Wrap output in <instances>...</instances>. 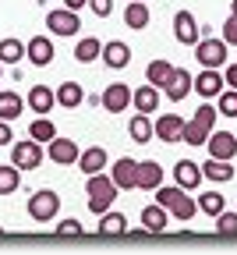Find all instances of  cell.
Returning a JSON list of instances; mask_svg holds the SVG:
<instances>
[{"mask_svg":"<svg viewBox=\"0 0 237 255\" xmlns=\"http://www.w3.org/2000/svg\"><path fill=\"white\" fill-rule=\"evenodd\" d=\"M156 202L170 213L174 220H191V216L198 213V199L188 195L181 184H159V188H156Z\"/></svg>","mask_w":237,"mask_h":255,"instance_id":"6da1fadb","label":"cell"},{"mask_svg":"<svg viewBox=\"0 0 237 255\" xmlns=\"http://www.w3.org/2000/svg\"><path fill=\"white\" fill-rule=\"evenodd\" d=\"M117 184H114V177L110 174H89V184H85V195H89V209L99 216V213H107V209H114V199H117Z\"/></svg>","mask_w":237,"mask_h":255,"instance_id":"7a4b0ae2","label":"cell"},{"mask_svg":"<svg viewBox=\"0 0 237 255\" xmlns=\"http://www.w3.org/2000/svg\"><path fill=\"white\" fill-rule=\"evenodd\" d=\"M216 107L213 103H202L198 110H195V117L191 121H184V138L181 142H188V145H206V138L213 135V128H216Z\"/></svg>","mask_w":237,"mask_h":255,"instance_id":"3957f363","label":"cell"},{"mask_svg":"<svg viewBox=\"0 0 237 255\" xmlns=\"http://www.w3.org/2000/svg\"><path fill=\"white\" fill-rule=\"evenodd\" d=\"M43 142H36V138H21V142H14L11 145V163L25 174V170H36L39 163H43Z\"/></svg>","mask_w":237,"mask_h":255,"instance_id":"277c9868","label":"cell"},{"mask_svg":"<svg viewBox=\"0 0 237 255\" xmlns=\"http://www.w3.org/2000/svg\"><path fill=\"white\" fill-rule=\"evenodd\" d=\"M57 209H60V195L50 188L36 191V195H28V216L36 220V223H50L57 220Z\"/></svg>","mask_w":237,"mask_h":255,"instance_id":"5b68a950","label":"cell"},{"mask_svg":"<svg viewBox=\"0 0 237 255\" xmlns=\"http://www.w3.org/2000/svg\"><path fill=\"white\" fill-rule=\"evenodd\" d=\"M195 57L202 68H223L227 64V43L223 39H198L195 43Z\"/></svg>","mask_w":237,"mask_h":255,"instance_id":"8992f818","label":"cell"},{"mask_svg":"<svg viewBox=\"0 0 237 255\" xmlns=\"http://www.w3.org/2000/svg\"><path fill=\"white\" fill-rule=\"evenodd\" d=\"M46 156L53 159L57 167H71V163H78V156H82V149H78V142H71V138H50L46 142Z\"/></svg>","mask_w":237,"mask_h":255,"instance_id":"52a82bcc","label":"cell"},{"mask_svg":"<svg viewBox=\"0 0 237 255\" xmlns=\"http://www.w3.org/2000/svg\"><path fill=\"white\" fill-rule=\"evenodd\" d=\"M191 71H184V68H170V75H166V82H163V92H166V100L170 103H181V100H188V92H191Z\"/></svg>","mask_w":237,"mask_h":255,"instance_id":"ba28073f","label":"cell"},{"mask_svg":"<svg viewBox=\"0 0 237 255\" xmlns=\"http://www.w3.org/2000/svg\"><path fill=\"white\" fill-rule=\"evenodd\" d=\"M152 131H156V138H159V142L174 145V142H181V138H184V117H177V114H163V117H156V121H152Z\"/></svg>","mask_w":237,"mask_h":255,"instance_id":"9c48e42d","label":"cell"},{"mask_svg":"<svg viewBox=\"0 0 237 255\" xmlns=\"http://www.w3.org/2000/svg\"><path fill=\"white\" fill-rule=\"evenodd\" d=\"M110 177H114V184H117L120 191H131V188H138V159H131V156H120L117 163H114V170H110Z\"/></svg>","mask_w":237,"mask_h":255,"instance_id":"30bf717a","label":"cell"},{"mask_svg":"<svg viewBox=\"0 0 237 255\" xmlns=\"http://www.w3.org/2000/svg\"><path fill=\"white\" fill-rule=\"evenodd\" d=\"M46 28L53 32V36H78V11H50L46 14Z\"/></svg>","mask_w":237,"mask_h":255,"instance_id":"8fae6325","label":"cell"},{"mask_svg":"<svg viewBox=\"0 0 237 255\" xmlns=\"http://www.w3.org/2000/svg\"><path fill=\"white\" fill-rule=\"evenodd\" d=\"M103 64L110 71H124L127 64H131V46L127 43H120V39H110V43H103Z\"/></svg>","mask_w":237,"mask_h":255,"instance_id":"7c38bea8","label":"cell"},{"mask_svg":"<svg viewBox=\"0 0 237 255\" xmlns=\"http://www.w3.org/2000/svg\"><path fill=\"white\" fill-rule=\"evenodd\" d=\"M206 145H209V156L213 159H234L237 156V135L234 131H213L206 138Z\"/></svg>","mask_w":237,"mask_h":255,"instance_id":"4fadbf2b","label":"cell"},{"mask_svg":"<svg viewBox=\"0 0 237 255\" xmlns=\"http://www.w3.org/2000/svg\"><path fill=\"white\" fill-rule=\"evenodd\" d=\"M25 57H28V64H36V68H46L53 60V39L50 36H32L25 43Z\"/></svg>","mask_w":237,"mask_h":255,"instance_id":"5bb4252c","label":"cell"},{"mask_svg":"<svg viewBox=\"0 0 237 255\" xmlns=\"http://www.w3.org/2000/svg\"><path fill=\"white\" fill-rule=\"evenodd\" d=\"M191 89H198V96H206V100H213V96H220L223 89H227V82H223V75H220V68H202V75L191 82Z\"/></svg>","mask_w":237,"mask_h":255,"instance_id":"9a60e30c","label":"cell"},{"mask_svg":"<svg viewBox=\"0 0 237 255\" xmlns=\"http://www.w3.org/2000/svg\"><path fill=\"white\" fill-rule=\"evenodd\" d=\"M174 36H177L181 46H195L198 43V21H195L191 11H177L174 14Z\"/></svg>","mask_w":237,"mask_h":255,"instance_id":"2e32d148","label":"cell"},{"mask_svg":"<svg viewBox=\"0 0 237 255\" xmlns=\"http://www.w3.org/2000/svg\"><path fill=\"white\" fill-rule=\"evenodd\" d=\"M99 103H103V110H110V114H120V110L131 107V89L124 82H114V85H107V92H103Z\"/></svg>","mask_w":237,"mask_h":255,"instance_id":"e0dca14e","label":"cell"},{"mask_svg":"<svg viewBox=\"0 0 237 255\" xmlns=\"http://www.w3.org/2000/svg\"><path fill=\"white\" fill-rule=\"evenodd\" d=\"M174 181L184 191H195L202 184V167L195 163V159H177V163H174Z\"/></svg>","mask_w":237,"mask_h":255,"instance_id":"ac0fdd59","label":"cell"},{"mask_svg":"<svg viewBox=\"0 0 237 255\" xmlns=\"http://www.w3.org/2000/svg\"><path fill=\"white\" fill-rule=\"evenodd\" d=\"M103 167H110V159H107V149L103 145H89L82 156H78V170L89 177V174H99Z\"/></svg>","mask_w":237,"mask_h":255,"instance_id":"d6986e66","label":"cell"},{"mask_svg":"<svg viewBox=\"0 0 237 255\" xmlns=\"http://www.w3.org/2000/svg\"><path fill=\"white\" fill-rule=\"evenodd\" d=\"M57 107V92L50 85H32L28 89V110H36V114H50Z\"/></svg>","mask_w":237,"mask_h":255,"instance_id":"ffe728a7","label":"cell"},{"mask_svg":"<svg viewBox=\"0 0 237 255\" xmlns=\"http://www.w3.org/2000/svg\"><path fill=\"white\" fill-rule=\"evenodd\" d=\"M131 107L138 110V114H152V110L159 107V89H156V85H149V82H145V85H138V89L131 92Z\"/></svg>","mask_w":237,"mask_h":255,"instance_id":"44dd1931","label":"cell"},{"mask_svg":"<svg viewBox=\"0 0 237 255\" xmlns=\"http://www.w3.org/2000/svg\"><path fill=\"white\" fill-rule=\"evenodd\" d=\"M166 223H170V213H166L159 202H152V206L142 209V227H145L149 234H163V231H166Z\"/></svg>","mask_w":237,"mask_h":255,"instance_id":"7402d4cb","label":"cell"},{"mask_svg":"<svg viewBox=\"0 0 237 255\" xmlns=\"http://www.w3.org/2000/svg\"><path fill=\"white\" fill-rule=\"evenodd\" d=\"M53 92H57V107H64V110H75V107H82V100H85V89H82L78 82H60Z\"/></svg>","mask_w":237,"mask_h":255,"instance_id":"603a6c76","label":"cell"},{"mask_svg":"<svg viewBox=\"0 0 237 255\" xmlns=\"http://www.w3.org/2000/svg\"><path fill=\"white\" fill-rule=\"evenodd\" d=\"M159 184H163V167L156 163V159L138 163V188H142V191H156Z\"/></svg>","mask_w":237,"mask_h":255,"instance_id":"cb8c5ba5","label":"cell"},{"mask_svg":"<svg viewBox=\"0 0 237 255\" xmlns=\"http://www.w3.org/2000/svg\"><path fill=\"white\" fill-rule=\"evenodd\" d=\"M127 135H131V142H138V145L152 142V138H156V131H152L149 114H134V117H131V124H127Z\"/></svg>","mask_w":237,"mask_h":255,"instance_id":"d4e9b609","label":"cell"},{"mask_svg":"<svg viewBox=\"0 0 237 255\" xmlns=\"http://www.w3.org/2000/svg\"><path fill=\"white\" fill-rule=\"evenodd\" d=\"M99 234L103 238H120V234H127V220H124V213H114V209H107V213H99Z\"/></svg>","mask_w":237,"mask_h":255,"instance_id":"484cf974","label":"cell"},{"mask_svg":"<svg viewBox=\"0 0 237 255\" xmlns=\"http://www.w3.org/2000/svg\"><path fill=\"white\" fill-rule=\"evenodd\" d=\"M124 25L134 28V32H142L149 25V7H145V0H131V4L124 7Z\"/></svg>","mask_w":237,"mask_h":255,"instance_id":"4316f807","label":"cell"},{"mask_svg":"<svg viewBox=\"0 0 237 255\" xmlns=\"http://www.w3.org/2000/svg\"><path fill=\"white\" fill-rule=\"evenodd\" d=\"M21 110H25V100L18 92H11V89L0 92V121H14V117H21Z\"/></svg>","mask_w":237,"mask_h":255,"instance_id":"83f0119b","label":"cell"},{"mask_svg":"<svg viewBox=\"0 0 237 255\" xmlns=\"http://www.w3.org/2000/svg\"><path fill=\"white\" fill-rule=\"evenodd\" d=\"M202 177H209V181H230L234 177V167H230V159H206V163H202Z\"/></svg>","mask_w":237,"mask_h":255,"instance_id":"f1b7e54d","label":"cell"},{"mask_svg":"<svg viewBox=\"0 0 237 255\" xmlns=\"http://www.w3.org/2000/svg\"><path fill=\"white\" fill-rule=\"evenodd\" d=\"M99 53H103V43H99L96 36H85V39L75 43V60H78V64H92Z\"/></svg>","mask_w":237,"mask_h":255,"instance_id":"f546056e","label":"cell"},{"mask_svg":"<svg viewBox=\"0 0 237 255\" xmlns=\"http://www.w3.org/2000/svg\"><path fill=\"white\" fill-rule=\"evenodd\" d=\"M28 138H36V142H50V138H57V128H53V121L46 117V114H39L36 121H32V128H28Z\"/></svg>","mask_w":237,"mask_h":255,"instance_id":"4dcf8cb0","label":"cell"},{"mask_svg":"<svg viewBox=\"0 0 237 255\" xmlns=\"http://www.w3.org/2000/svg\"><path fill=\"white\" fill-rule=\"evenodd\" d=\"M25 60V43L21 39H0V64H18Z\"/></svg>","mask_w":237,"mask_h":255,"instance_id":"1f68e13d","label":"cell"},{"mask_svg":"<svg viewBox=\"0 0 237 255\" xmlns=\"http://www.w3.org/2000/svg\"><path fill=\"white\" fill-rule=\"evenodd\" d=\"M198 209L206 216H216V213L227 209V199L220 195V191H202V195H198Z\"/></svg>","mask_w":237,"mask_h":255,"instance_id":"d6a6232c","label":"cell"},{"mask_svg":"<svg viewBox=\"0 0 237 255\" xmlns=\"http://www.w3.org/2000/svg\"><path fill=\"white\" fill-rule=\"evenodd\" d=\"M18 184H21V170H18L14 163L0 167V195H11V191H18Z\"/></svg>","mask_w":237,"mask_h":255,"instance_id":"836d02e7","label":"cell"},{"mask_svg":"<svg viewBox=\"0 0 237 255\" xmlns=\"http://www.w3.org/2000/svg\"><path fill=\"white\" fill-rule=\"evenodd\" d=\"M216 114L237 117V89H223V92L216 96Z\"/></svg>","mask_w":237,"mask_h":255,"instance_id":"e575fe53","label":"cell"},{"mask_svg":"<svg viewBox=\"0 0 237 255\" xmlns=\"http://www.w3.org/2000/svg\"><path fill=\"white\" fill-rule=\"evenodd\" d=\"M166 75H170V60H152V64H149V71H145V82L156 85V89H163Z\"/></svg>","mask_w":237,"mask_h":255,"instance_id":"d590c367","label":"cell"},{"mask_svg":"<svg viewBox=\"0 0 237 255\" xmlns=\"http://www.w3.org/2000/svg\"><path fill=\"white\" fill-rule=\"evenodd\" d=\"M213 220H216V231H220V234H237V213H227V209H223V213H216Z\"/></svg>","mask_w":237,"mask_h":255,"instance_id":"8d00e7d4","label":"cell"},{"mask_svg":"<svg viewBox=\"0 0 237 255\" xmlns=\"http://www.w3.org/2000/svg\"><path fill=\"white\" fill-rule=\"evenodd\" d=\"M85 234V227L78 220H64V223H57V238H82Z\"/></svg>","mask_w":237,"mask_h":255,"instance_id":"74e56055","label":"cell"},{"mask_svg":"<svg viewBox=\"0 0 237 255\" xmlns=\"http://www.w3.org/2000/svg\"><path fill=\"white\" fill-rule=\"evenodd\" d=\"M227 46H237V14H230L227 18V25H223V36H220Z\"/></svg>","mask_w":237,"mask_h":255,"instance_id":"f35d334b","label":"cell"},{"mask_svg":"<svg viewBox=\"0 0 237 255\" xmlns=\"http://www.w3.org/2000/svg\"><path fill=\"white\" fill-rule=\"evenodd\" d=\"M89 11H92L96 18H107V14L114 11V0H89Z\"/></svg>","mask_w":237,"mask_h":255,"instance_id":"ab89813d","label":"cell"},{"mask_svg":"<svg viewBox=\"0 0 237 255\" xmlns=\"http://www.w3.org/2000/svg\"><path fill=\"white\" fill-rule=\"evenodd\" d=\"M14 131H11V121H0V145H11Z\"/></svg>","mask_w":237,"mask_h":255,"instance_id":"60d3db41","label":"cell"},{"mask_svg":"<svg viewBox=\"0 0 237 255\" xmlns=\"http://www.w3.org/2000/svg\"><path fill=\"white\" fill-rule=\"evenodd\" d=\"M223 82H227L230 89H237V64H230V68H227V75H223Z\"/></svg>","mask_w":237,"mask_h":255,"instance_id":"b9f144b4","label":"cell"},{"mask_svg":"<svg viewBox=\"0 0 237 255\" xmlns=\"http://www.w3.org/2000/svg\"><path fill=\"white\" fill-rule=\"evenodd\" d=\"M64 7L67 11H82V7H89V0H64Z\"/></svg>","mask_w":237,"mask_h":255,"instance_id":"7bdbcfd3","label":"cell"},{"mask_svg":"<svg viewBox=\"0 0 237 255\" xmlns=\"http://www.w3.org/2000/svg\"><path fill=\"white\" fill-rule=\"evenodd\" d=\"M230 14H237V0H234V4H230Z\"/></svg>","mask_w":237,"mask_h":255,"instance_id":"ee69618b","label":"cell"},{"mask_svg":"<svg viewBox=\"0 0 237 255\" xmlns=\"http://www.w3.org/2000/svg\"><path fill=\"white\" fill-rule=\"evenodd\" d=\"M0 78H4V64H0Z\"/></svg>","mask_w":237,"mask_h":255,"instance_id":"f6af8a7d","label":"cell"},{"mask_svg":"<svg viewBox=\"0 0 237 255\" xmlns=\"http://www.w3.org/2000/svg\"><path fill=\"white\" fill-rule=\"evenodd\" d=\"M0 238H4V227H0Z\"/></svg>","mask_w":237,"mask_h":255,"instance_id":"bcb514c9","label":"cell"},{"mask_svg":"<svg viewBox=\"0 0 237 255\" xmlns=\"http://www.w3.org/2000/svg\"><path fill=\"white\" fill-rule=\"evenodd\" d=\"M145 4H149V0H145Z\"/></svg>","mask_w":237,"mask_h":255,"instance_id":"7dc6e473","label":"cell"},{"mask_svg":"<svg viewBox=\"0 0 237 255\" xmlns=\"http://www.w3.org/2000/svg\"><path fill=\"white\" fill-rule=\"evenodd\" d=\"M234 135H237V131H234Z\"/></svg>","mask_w":237,"mask_h":255,"instance_id":"c3c4849f","label":"cell"}]
</instances>
